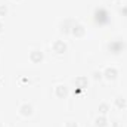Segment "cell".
<instances>
[{"instance_id":"cell-9","label":"cell","mask_w":127,"mask_h":127,"mask_svg":"<svg viewBox=\"0 0 127 127\" xmlns=\"http://www.w3.org/2000/svg\"><path fill=\"white\" fill-rule=\"evenodd\" d=\"M75 86L80 87V89L87 87V78H86V77H77V78H75Z\"/></svg>"},{"instance_id":"cell-2","label":"cell","mask_w":127,"mask_h":127,"mask_svg":"<svg viewBox=\"0 0 127 127\" xmlns=\"http://www.w3.org/2000/svg\"><path fill=\"white\" fill-rule=\"evenodd\" d=\"M108 49H109L111 53L118 55V53H121V52L126 49V43L121 41V40H114V41H111V43L108 44Z\"/></svg>"},{"instance_id":"cell-17","label":"cell","mask_w":127,"mask_h":127,"mask_svg":"<svg viewBox=\"0 0 127 127\" xmlns=\"http://www.w3.org/2000/svg\"><path fill=\"white\" fill-rule=\"evenodd\" d=\"M13 1H18V0H13Z\"/></svg>"},{"instance_id":"cell-12","label":"cell","mask_w":127,"mask_h":127,"mask_svg":"<svg viewBox=\"0 0 127 127\" xmlns=\"http://www.w3.org/2000/svg\"><path fill=\"white\" fill-rule=\"evenodd\" d=\"M115 106H117L118 109H123V108L126 106V100H124L123 97H117V99H115Z\"/></svg>"},{"instance_id":"cell-13","label":"cell","mask_w":127,"mask_h":127,"mask_svg":"<svg viewBox=\"0 0 127 127\" xmlns=\"http://www.w3.org/2000/svg\"><path fill=\"white\" fill-rule=\"evenodd\" d=\"M6 13H7V7L4 4H0V18L6 16Z\"/></svg>"},{"instance_id":"cell-5","label":"cell","mask_w":127,"mask_h":127,"mask_svg":"<svg viewBox=\"0 0 127 127\" xmlns=\"http://www.w3.org/2000/svg\"><path fill=\"white\" fill-rule=\"evenodd\" d=\"M71 34L75 35L77 38L84 37V34H86V28H84V25H83V24H74L72 28H71Z\"/></svg>"},{"instance_id":"cell-14","label":"cell","mask_w":127,"mask_h":127,"mask_svg":"<svg viewBox=\"0 0 127 127\" xmlns=\"http://www.w3.org/2000/svg\"><path fill=\"white\" fill-rule=\"evenodd\" d=\"M93 77H95V80H100V78L103 77V74H102L100 71H95V72H93Z\"/></svg>"},{"instance_id":"cell-1","label":"cell","mask_w":127,"mask_h":127,"mask_svg":"<svg viewBox=\"0 0 127 127\" xmlns=\"http://www.w3.org/2000/svg\"><path fill=\"white\" fill-rule=\"evenodd\" d=\"M93 16H95L96 24H99V25H103V24H106V22L109 21V18H108V12H106L103 7H96Z\"/></svg>"},{"instance_id":"cell-8","label":"cell","mask_w":127,"mask_h":127,"mask_svg":"<svg viewBox=\"0 0 127 127\" xmlns=\"http://www.w3.org/2000/svg\"><path fill=\"white\" fill-rule=\"evenodd\" d=\"M19 114H21L22 117H30L32 114V106L30 103H22V105L19 106Z\"/></svg>"},{"instance_id":"cell-10","label":"cell","mask_w":127,"mask_h":127,"mask_svg":"<svg viewBox=\"0 0 127 127\" xmlns=\"http://www.w3.org/2000/svg\"><path fill=\"white\" fill-rule=\"evenodd\" d=\"M95 123H96V126H97V127H106L108 120H106V117H105V115H99V117L95 120Z\"/></svg>"},{"instance_id":"cell-3","label":"cell","mask_w":127,"mask_h":127,"mask_svg":"<svg viewBox=\"0 0 127 127\" xmlns=\"http://www.w3.org/2000/svg\"><path fill=\"white\" fill-rule=\"evenodd\" d=\"M102 74H103V77H105L108 81H114V80L117 78V75H118V71H117L115 66H108V68H105V71H103Z\"/></svg>"},{"instance_id":"cell-15","label":"cell","mask_w":127,"mask_h":127,"mask_svg":"<svg viewBox=\"0 0 127 127\" xmlns=\"http://www.w3.org/2000/svg\"><path fill=\"white\" fill-rule=\"evenodd\" d=\"M65 127H78V124L75 121H66L65 123Z\"/></svg>"},{"instance_id":"cell-7","label":"cell","mask_w":127,"mask_h":127,"mask_svg":"<svg viewBox=\"0 0 127 127\" xmlns=\"http://www.w3.org/2000/svg\"><path fill=\"white\" fill-rule=\"evenodd\" d=\"M55 95L58 96L59 99H65V97L68 96V89H66V86H65V84H58V86L55 87Z\"/></svg>"},{"instance_id":"cell-11","label":"cell","mask_w":127,"mask_h":127,"mask_svg":"<svg viewBox=\"0 0 127 127\" xmlns=\"http://www.w3.org/2000/svg\"><path fill=\"white\" fill-rule=\"evenodd\" d=\"M108 111H109V105H108V103L103 102V103L99 105V114H100V115H106Z\"/></svg>"},{"instance_id":"cell-4","label":"cell","mask_w":127,"mask_h":127,"mask_svg":"<svg viewBox=\"0 0 127 127\" xmlns=\"http://www.w3.org/2000/svg\"><path fill=\"white\" fill-rule=\"evenodd\" d=\"M52 49H53L55 53L61 55L64 52H66V43H65L64 40H56V41L52 43Z\"/></svg>"},{"instance_id":"cell-16","label":"cell","mask_w":127,"mask_h":127,"mask_svg":"<svg viewBox=\"0 0 127 127\" xmlns=\"http://www.w3.org/2000/svg\"><path fill=\"white\" fill-rule=\"evenodd\" d=\"M3 28H4V25H3V22H1V21H0V32L3 31Z\"/></svg>"},{"instance_id":"cell-6","label":"cell","mask_w":127,"mask_h":127,"mask_svg":"<svg viewBox=\"0 0 127 127\" xmlns=\"http://www.w3.org/2000/svg\"><path fill=\"white\" fill-rule=\"evenodd\" d=\"M30 61L32 64H40L43 61V52L38 50V49H34L30 52Z\"/></svg>"}]
</instances>
